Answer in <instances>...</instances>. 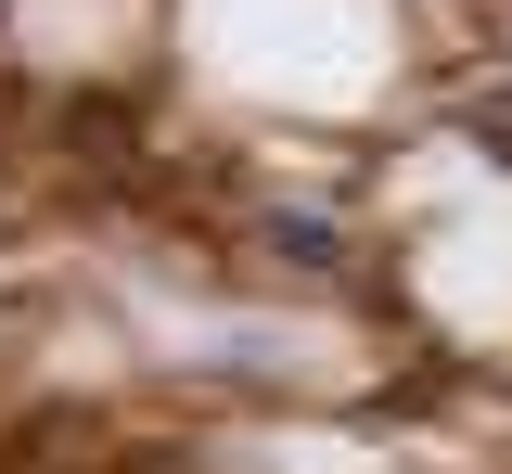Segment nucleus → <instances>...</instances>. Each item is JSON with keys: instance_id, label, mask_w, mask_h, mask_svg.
Returning <instances> with one entry per match:
<instances>
[{"instance_id": "nucleus-1", "label": "nucleus", "mask_w": 512, "mask_h": 474, "mask_svg": "<svg viewBox=\"0 0 512 474\" xmlns=\"http://www.w3.org/2000/svg\"><path fill=\"white\" fill-rule=\"evenodd\" d=\"M256 244H269L282 270H346V231L308 218V205H269V218H256Z\"/></svg>"}, {"instance_id": "nucleus-2", "label": "nucleus", "mask_w": 512, "mask_h": 474, "mask_svg": "<svg viewBox=\"0 0 512 474\" xmlns=\"http://www.w3.org/2000/svg\"><path fill=\"white\" fill-rule=\"evenodd\" d=\"M461 129H474V141L512 167V90H474V103H461Z\"/></svg>"}]
</instances>
